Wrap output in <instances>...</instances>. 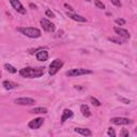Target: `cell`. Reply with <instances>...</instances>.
Wrapping results in <instances>:
<instances>
[{"instance_id": "cell-4", "label": "cell", "mask_w": 137, "mask_h": 137, "mask_svg": "<svg viewBox=\"0 0 137 137\" xmlns=\"http://www.w3.org/2000/svg\"><path fill=\"white\" fill-rule=\"evenodd\" d=\"M62 65H63L62 60H60V59H55V60H54L49 65V72H48L49 75L52 76V75L57 74L58 71L62 68Z\"/></svg>"}, {"instance_id": "cell-30", "label": "cell", "mask_w": 137, "mask_h": 137, "mask_svg": "<svg viewBox=\"0 0 137 137\" xmlns=\"http://www.w3.org/2000/svg\"><path fill=\"white\" fill-rule=\"evenodd\" d=\"M0 75H1V74H0Z\"/></svg>"}, {"instance_id": "cell-27", "label": "cell", "mask_w": 137, "mask_h": 137, "mask_svg": "<svg viewBox=\"0 0 137 137\" xmlns=\"http://www.w3.org/2000/svg\"><path fill=\"white\" fill-rule=\"evenodd\" d=\"M116 22V24H117V25H124V24H125V20H124V19H116L115 20Z\"/></svg>"}, {"instance_id": "cell-15", "label": "cell", "mask_w": 137, "mask_h": 137, "mask_svg": "<svg viewBox=\"0 0 137 137\" xmlns=\"http://www.w3.org/2000/svg\"><path fill=\"white\" fill-rule=\"evenodd\" d=\"M80 111H81L82 116H85V117H87V118L91 116L90 108H89L88 105H86V104H84V105H81V106H80Z\"/></svg>"}, {"instance_id": "cell-5", "label": "cell", "mask_w": 137, "mask_h": 137, "mask_svg": "<svg viewBox=\"0 0 137 137\" xmlns=\"http://www.w3.org/2000/svg\"><path fill=\"white\" fill-rule=\"evenodd\" d=\"M41 25H42V27H43V29L45 31H47V32H55V30H56V27H55V25L50 22V20H48V19H46V18H42L41 19Z\"/></svg>"}, {"instance_id": "cell-17", "label": "cell", "mask_w": 137, "mask_h": 137, "mask_svg": "<svg viewBox=\"0 0 137 137\" xmlns=\"http://www.w3.org/2000/svg\"><path fill=\"white\" fill-rule=\"evenodd\" d=\"M30 112H32V114H47L48 110L45 107H35V108L30 110Z\"/></svg>"}, {"instance_id": "cell-12", "label": "cell", "mask_w": 137, "mask_h": 137, "mask_svg": "<svg viewBox=\"0 0 137 137\" xmlns=\"http://www.w3.org/2000/svg\"><path fill=\"white\" fill-rule=\"evenodd\" d=\"M73 117V111L70 110V109H64L62 112V116H61V123H64L67 120H69L70 118Z\"/></svg>"}, {"instance_id": "cell-1", "label": "cell", "mask_w": 137, "mask_h": 137, "mask_svg": "<svg viewBox=\"0 0 137 137\" xmlns=\"http://www.w3.org/2000/svg\"><path fill=\"white\" fill-rule=\"evenodd\" d=\"M19 74L22 77H27V78H38L44 74V69L38 68H24L19 71Z\"/></svg>"}, {"instance_id": "cell-16", "label": "cell", "mask_w": 137, "mask_h": 137, "mask_svg": "<svg viewBox=\"0 0 137 137\" xmlns=\"http://www.w3.org/2000/svg\"><path fill=\"white\" fill-rule=\"evenodd\" d=\"M2 86L4 87V89H7V90H12V89H14L17 87L16 84H14V82H12L10 80H4L2 82Z\"/></svg>"}, {"instance_id": "cell-8", "label": "cell", "mask_w": 137, "mask_h": 137, "mask_svg": "<svg viewBox=\"0 0 137 137\" xmlns=\"http://www.w3.org/2000/svg\"><path fill=\"white\" fill-rule=\"evenodd\" d=\"M43 123H44V119L43 118H35V119H33V120H31L30 122L28 123V127H29V129H31V130H38V129H40L41 127L43 125Z\"/></svg>"}, {"instance_id": "cell-20", "label": "cell", "mask_w": 137, "mask_h": 137, "mask_svg": "<svg viewBox=\"0 0 137 137\" xmlns=\"http://www.w3.org/2000/svg\"><path fill=\"white\" fill-rule=\"evenodd\" d=\"M90 102L92 103L93 106H101V102H100L98 99H95V98H93V97L90 98Z\"/></svg>"}, {"instance_id": "cell-25", "label": "cell", "mask_w": 137, "mask_h": 137, "mask_svg": "<svg viewBox=\"0 0 137 137\" xmlns=\"http://www.w3.org/2000/svg\"><path fill=\"white\" fill-rule=\"evenodd\" d=\"M118 100H119V101H121V102H123L124 104H130V103H131V101H130V100L124 99V98H121V97H120V98H118Z\"/></svg>"}, {"instance_id": "cell-23", "label": "cell", "mask_w": 137, "mask_h": 137, "mask_svg": "<svg viewBox=\"0 0 137 137\" xmlns=\"http://www.w3.org/2000/svg\"><path fill=\"white\" fill-rule=\"evenodd\" d=\"M111 1V3L114 4V5H116V7H118V8H120L121 7V2H120V0H110Z\"/></svg>"}, {"instance_id": "cell-11", "label": "cell", "mask_w": 137, "mask_h": 137, "mask_svg": "<svg viewBox=\"0 0 137 137\" xmlns=\"http://www.w3.org/2000/svg\"><path fill=\"white\" fill-rule=\"evenodd\" d=\"M37 59L39 61H46L48 59V52L45 49H41L37 52Z\"/></svg>"}, {"instance_id": "cell-22", "label": "cell", "mask_w": 137, "mask_h": 137, "mask_svg": "<svg viewBox=\"0 0 137 137\" xmlns=\"http://www.w3.org/2000/svg\"><path fill=\"white\" fill-rule=\"evenodd\" d=\"M107 135L108 136H111V137H115L116 136V133H115V131H114V129H108V131H107Z\"/></svg>"}, {"instance_id": "cell-21", "label": "cell", "mask_w": 137, "mask_h": 137, "mask_svg": "<svg viewBox=\"0 0 137 137\" xmlns=\"http://www.w3.org/2000/svg\"><path fill=\"white\" fill-rule=\"evenodd\" d=\"M94 4L97 5L99 9H105V4L103 2H101L100 0H94Z\"/></svg>"}, {"instance_id": "cell-9", "label": "cell", "mask_w": 137, "mask_h": 137, "mask_svg": "<svg viewBox=\"0 0 137 137\" xmlns=\"http://www.w3.org/2000/svg\"><path fill=\"white\" fill-rule=\"evenodd\" d=\"M10 2L12 4V7H13L18 13L20 14H26V9L24 8V5L20 3L19 0H10Z\"/></svg>"}, {"instance_id": "cell-3", "label": "cell", "mask_w": 137, "mask_h": 137, "mask_svg": "<svg viewBox=\"0 0 137 137\" xmlns=\"http://www.w3.org/2000/svg\"><path fill=\"white\" fill-rule=\"evenodd\" d=\"M86 74H92V71L90 70H86V69H73L68 71L65 75L69 77H77L80 75H86Z\"/></svg>"}, {"instance_id": "cell-10", "label": "cell", "mask_w": 137, "mask_h": 137, "mask_svg": "<svg viewBox=\"0 0 137 137\" xmlns=\"http://www.w3.org/2000/svg\"><path fill=\"white\" fill-rule=\"evenodd\" d=\"M114 31H115L120 38H123V39H130V38H131V35H130L129 31L125 30V29H123V28L115 27V28H114Z\"/></svg>"}, {"instance_id": "cell-19", "label": "cell", "mask_w": 137, "mask_h": 137, "mask_svg": "<svg viewBox=\"0 0 137 137\" xmlns=\"http://www.w3.org/2000/svg\"><path fill=\"white\" fill-rule=\"evenodd\" d=\"M108 40L110 41V42H114L116 44H122L123 41L120 39V38H116V37H111V38H108Z\"/></svg>"}, {"instance_id": "cell-28", "label": "cell", "mask_w": 137, "mask_h": 137, "mask_svg": "<svg viewBox=\"0 0 137 137\" xmlns=\"http://www.w3.org/2000/svg\"><path fill=\"white\" fill-rule=\"evenodd\" d=\"M64 7H65V8H67L68 10H70V11H74V9H73L72 7H71V5H69L68 3H64Z\"/></svg>"}, {"instance_id": "cell-18", "label": "cell", "mask_w": 137, "mask_h": 137, "mask_svg": "<svg viewBox=\"0 0 137 137\" xmlns=\"http://www.w3.org/2000/svg\"><path fill=\"white\" fill-rule=\"evenodd\" d=\"M4 68H5V70L8 71V72H10V73H12V74H15V73H17V69H15L13 65H11V64H4Z\"/></svg>"}, {"instance_id": "cell-2", "label": "cell", "mask_w": 137, "mask_h": 137, "mask_svg": "<svg viewBox=\"0 0 137 137\" xmlns=\"http://www.w3.org/2000/svg\"><path fill=\"white\" fill-rule=\"evenodd\" d=\"M19 32H22L24 35H26L28 38L31 39H37L41 37V31L38 28H32V27H24V28H18L17 29Z\"/></svg>"}, {"instance_id": "cell-6", "label": "cell", "mask_w": 137, "mask_h": 137, "mask_svg": "<svg viewBox=\"0 0 137 137\" xmlns=\"http://www.w3.org/2000/svg\"><path fill=\"white\" fill-rule=\"evenodd\" d=\"M110 122L116 124V125H128V124L133 123V121L129 118H122V117H117V118H111Z\"/></svg>"}, {"instance_id": "cell-13", "label": "cell", "mask_w": 137, "mask_h": 137, "mask_svg": "<svg viewBox=\"0 0 137 137\" xmlns=\"http://www.w3.org/2000/svg\"><path fill=\"white\" fill-rule=\"evenodd\" d=\"M75 132L76 133H78L82 136H91L92 133H91V131L90 130H88V129H84V128H76L75 129Z\"/></svg>"}, {"instance_id": "cell-7", "label": "cell", "mask_w": 137, "mask_h": 137, "mask_svg": "<svg viewBox=\"0 0 137 137\" xmlns=\"http://www.w3.org/2000/svg\"><path fill=\"white\" fill-rule=\"evenodd\" d=\"M14 103L17 105H23V106H29V105H34L35 100L31 98H18L14 100Z\"/></svg>"}, {"instance_id": "cell-26", "label": "cell", "mask_w": 137, "mask_h": 137, "mask_svg": "<svg viewBox=\"0 0 137 137\" xmlns=\"http://www.w3.org/2000/svg\"><path fill=\"white\" fill-rule=\"evenodd\" d=\"M120 136H122V137L129 136V131H127V130H122L121 132H120Z\"/></svg>"}, {"instance_id": "cell-14", "label": "cell", "mask_w": 137, "mask_h": 137, "mask_svg": "<svg viewBox=\"0 0 137 137\" xmlns=\"http://www.w3.org/2000/svg\"><path fill=\"white\" fill-rule=\"evenodd\" d=\"M68 16L70 17V18H72L73 20H76V22H80V23L87 22L86 17H82V16L77 15V14H72V13H69V12H68Z\"/></svg>"}, {"instance_id": "cell-29", "label": "cell", "mask_w": 137, "mask_h": 137, "mask_svg": "<svg viewBox=\"0 0 137 137\" xmlns=\"http://www.w3.org/2000/svg\"><path fill=\"white\" fill-rule=\"evenodd\" d=\"M29 5H30V8H32V9H37V5L33 4V3H30Z\"/></svg>"}, {"instance_id": "cell-24", "label": "cell", "mask_w": 137, "mask_h": 137, "mask_svg": "<svg viewBox=\"0 0 137 137\" xmlns=\"http://www.w3.org/2000/svg\"><path fill=\"white\" fill-rule=\"evenodd\" d=\"M45 14H46V16H48V17H51V18H54V17H55V14H54V12H51L50 10H46Z\"/></svg>"}]
</instances>
